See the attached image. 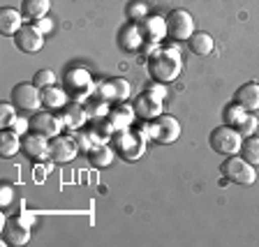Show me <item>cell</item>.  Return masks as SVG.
Here are the masks:
<instances>
[{"label": "cell", "instance_id": "cell-12", "mask_svg": "<svg viewBox=\"0 0 259 247\" xmlns=\"http://www.w3.org/2000/svg\"><path fill=\"white\" fill-rule=\"evenodd\" d=\"M76 153H79V143L72 136L58 134L51 139V157L56 162H72L76 157Z\"/></svg>", "mask_w": 259, "mask_h": 247}, {"label": "cell", "instance_id": "cell-18", "mask_svg": "<svg viewBox=\"0 0 259 247\" xmlns=\"http://www.w3.org/2000/svg\"><path fill=\"white\" fill-rule=\"evenodd\" d=\"M236 104H241L248 111H257L259 109V83H245V86L238 88Z\"/></svg>", "mask_w": 259, "mask_h": 247}, {"label": "cell", "instance_id": "cell-8", "mask_svg": "<svg viewBox=\"0 0 259 247\" xmlns=\"http://www.w3.org/2000/svg\"><path fill=\"white\" fill-rule=\"evenodd\" d=\"M116 148H118V153L125 157V160H139L146 151V139L139 134V132L123 129L120 136L116 139Z\"/></svg>", "mask_w": 259, "mask_h": 247}, {"label": "cell", "instance_id": "cell-34", "mask_svg": "<svg viewBox=\"0 0 259 247\" xmlns=\"http://www.w3.org/2000/svg\"><path fill=\"white\" fill-rule=\"evenodd\" d=\"M12 199H14V192H12L10 185H3V189H0V204L3 206H10Z\"/></svg>", "mask_w": 259, "mask_h": 247}, {"label": "cell", "instance_id": "cell-37", "mask_svg": "<svg viewBox=\"0 0 259 247\" xmlns=\"http://www.w3.org/2000/svg\"><path fill=\"white\" fill-rule=\"evenodd\" d=\"M254 136H259V127H257V132H254Z\"/></svg>", "mask_w": 259, "mask_h": 247}, {"label": "cell", "instance_id": "cell-9", "mask_svg": "<svg viewBox=\"0 0 259 247\" xmlns=\"http://www.w3.org/2000/svg\"><path fill=\"white\" fill-rule=\"evenodd\" d=\"M16 48L23 54H37L39 48L44 46V32L37 26H23L21 30L14 35Z\"/></svg>", "mask_w": 259, "mask_h": 247}, {"label": "cell", "instance_id": "cell-10", "mask_svg": "<svg viewBox=\"0 0 259 247\" xmlns=\"http://www.w3.org/2000/svg\"><path fill=\"white\" fill-rule=\"evenodd\" d=\"M65 88H67V92H79V95H91L93 90H95V86H93V79L91 74H88L86 70H70L67 74H65Z\"/></svg>", "mask_w": 259, "mask_h": 247}, {"label": "cell", "instance_id": "cell-26", "mask_svg": "<svg viewBox=\"0 0 259 247\" xmlns=\"http://www.w3.org/2000/svg\"><path fill=\"white\" fill-rule=\"evenodd\" d=\"M132 116H135V113H132V109H118V111H113L111 113V118H109V129H120V132H123L125 127H127L130 123H132Z\"/></svg>", "mask_w": 259, "mask_h": 247}, {"label": "cell", "instance_id": "cell-1", "mask_svg": "<svg viewBox=\"0 0 259 247\" xmlns=\"http://www.w3.org/2000/svg\"><path fill=\"white\" fill-rule=\"evenodd\" d=\"M148 72L160 83L176 81L178 74L183 72V58L178 54V48H160L157 54H153L151 63H148Z\"/></svg>", "mask_w": 259, "mask_h": 247}, {"label": "cell", "instance_id": "cell-2", "mask_svg": "<svg viewBox=\"0 0 259 247\" xmlns=\"http://www.w3.org/2000/svg\"><path fill=\"white\" fill-rule=\"evenodd\" d=\"M243 145V134L236 127H229V125H222V127L213 129L210 132V148L220 155H238Z\"/></svg>", "mask_w": 259, "mask_h": 247}, {"label": "cell", "instance_id": "cell-14", "mask_svg": "<svg viewBox=\"0 0 259 247\" xmlns=\"http://www.w3.org/2000/svg\"><path fill=\"white\" fill-rule=\"evenodd\" d=\"M23 28V12L14 7H3L0 10V32L7 37H14L16 32Z\"/></svg>", "mask_w": 259, "mask_h": 247}, {"label": "cell", "instance_id": "cell-30", "mask_svg": "<svg viewBox=\"0 0 259 247\" xmlns=\"http://www.w3.org/2000/svg\"><path fill=\"white\" fill-rule=\"evenodd\" d=\"M257 127H259V120H257V116H252V113H248V116H245V120H243L241 125H238V132H241L243 136H245V139H248V136H254V132H257Z\"/></svg>", "mask_w": 259, "mask_h": 247}, {"label": "cell", "instance_id": "cell-21", "mask_svg": "<svg viewBox=\"0 0 259 247\" xmlns=\"http://www.w3.org/2000/svg\"><path fill=\"white\" fill-rule=\"evenodd\" d=\"M135 111L139 113V116H144V118H157V116H162V102H157V100H153L148 92L146 95H141L139 100H137V104H135Z\"/></svg>", "mask_w": 259, "mask_h": 247}, {"label": "cell", "instance_id": "cell-29", "mask_svg": "<svg viewBox=\"0 0 259 247\" xmlns=\"http://www.w3.org/2000/svg\"><path fill=\"white\" fill-rule=\"evenodd\" d=\"M56 81H58L56 72L39 70V72H35V79H32V83H35L37 88H49V86H56Z\"/></svg>", "mask_w": 259, "mask_h": 247}, {"label": "cell", "instance_id": "cell-19", "mask_svg": "<svg viewBox=\"0 0 259 247\" xmlns=\"http://www.w3.org/2000/svg\"><path fill=\"white\" fill-rule=\"evenodd\" d=\"M144 44H146V37L141 32V26H127L120 32V46L125 51H139Z\"/></svg>", "mask_w": 259, "mask_h": 247}, {"label": "cell", "instance_id": "cell-31", "mask_svg": "<svg viewBox=\"0 0 259 247\" xmlns=\"http://www.w3.org/2000/svg\"><path fill=\"white\" fill-rule=\"evenodd\" d=\"M113 100H118V102H123V100H127L130 97V83L125 79H113Z\"/></svg>", "mask_w": 259, "mask_h": 247}, {"label": "cell", "instance_id": "cell-7", "mask_svg": "<svg viewBox=\"0 0 259 247\" xmlns=\"http://www.w3.org/2000/svg\"><path fill=\"white\" fill-rule=\"evenodd\" d=\"M181 136V125L174 116H157L151 125V139L157 143H174Z\"/></svg>", "mask_w": 259, "mask_h": 247}, {"label": "cell", "instance_id": "cell-15", "mask_svg": "<svg viewBox=\"0 0 259 247\" xmlns=\"http://www.w3.org/2000/svg\"><path fill=\"white\" fill-rule=\"evenodd\" d=\"M3 231H5V240L10 245H26L28 238H30V229H28L26 222H21V217L19 220H7Z\"/></svg>", "mask_w": 259, "mask_h": 247}, {"label": "cell", "instance_id": "cell-32", "mask_svg": "<svg viewBox=\"0 0 259 247\" xmlns=\"http://www.w3.org/2000/svg\"><path fill=\"white\" fill-rule=\"evenodd\" d=\"M127 14L132 16V19H137V21H144L146 16H148V5H146L144 0H137V3H132V5L127 7Z\"/></svg>", "mask_w": 259, "mask_h": 247}, {"label": "cell", "instance_id": "cell-11", "mask_svg": "<svg viewBox=\"0 0 259 247\" xmlns=\"http://www.w3.org/2000/svg\"><path fill=\"white\" fill-rule=\"evenodd\" d=\"M23 153L35 162H44L47 157H51V143L47 141V136L32 132L23 139Z\"/></svg>", "mask_w": 259, "mask_h": 247}, {"label": "cell", "instance_id": "cell-20", "mask_svg": "<svg viewBox=\"0 0 259 247\" xmlns=\"http://www.w3.org/2000/svg\"><path fill=\"white\" fill-rule=\"evenodd\" d=\"M188 46L190 51H192L194 56H210V51H213V46H215V42H213V37H210L208 32H192V37L188 39Z\"/></svg>", "mask_w": 259, "mask_h": 247}, {"label": "cell", "instance_id": "cell-17", "mask_svg": "<svg viewBox=\"0 0 259 247\" xmlns=\"http://www.w3.org/2000/svg\"><path fill=\"white\" fill-rule=\"evenodd\" d=\"M42 100H44V107L49 109H65L70 104V95H67V88H56V86H49L42 88Z\"/></svg>", "mask_w": 259, "mask_h": 247}, {"label": "cell", "instance_id": "cell-27", "mask_svg": "<svg viewBox=\"0 0 259 247\" xmlns=\"http://www.w3.org/2000/svg\"><path fill=\"white\" fill-rule=\"evenodd\" d=\"M245 116H248V109H243L241 104H232V107L225 109V125L238 127V125L245 120Z\"/></svg>", "mask_w": 259, "mask_h": 247}, {"label": "cell", "instance_id": "cell-5", "mask_svg": "<svg viewBox=\"0 0 259 247\" xmlns=\"http://www.w3.org/2000/svg\"><path fill=\"white\" fill-rule=\"evenodd\" d=\"M12 102L16 104V109H21V111H39L44 100L35 83H19L12 90Z\"/></svg>", "mask_w": 259, "mask_h": 247}, {"label": "cell", "instance_id": "cell-33", "mask_svg": "<svg viewBox=\"0 0 259 247\" xmlns=\"http://www.w3.org/2000/svg\"><path fill=\"white\" fill-rule=\"evenodd\" d=\"M148 95H151L153 100H157V102H162V100H164V95H167V90H164V83H160V81H157L155 86L148 88Z\"/></svg>", "mask_w": 259, "mask_h": 247}, {"label": "cell", "instance_id": "cell-35", "mask_svg": "<svg viewBox=\"0 0 259 247\" xmlns=\"http://www.w3.org/2000/svg\"><path fill=\"white\" fill-rule=\"evenodd\" d=\"M35 26H37L39 30L44 32V35H47V32H51V30H54V21H51V19H47V16H42V19H37V21H35Z\"/></svg>", "mask_w": 259, "mask_h": 247}, {"label": "cell", "instance_id": "cell-4", "mask_svg": "<svg viewBox=\"0 0 259 247\" xmlns=\"http://www.w3.org/2000/svg\"><path fill=\"white\" fill-rule=\"evenodd\" d=\"M167 30L169 37L183 42V39H190L194 32V19L188 10H174L169 12L167 16Z\"/></svg>", "mask_w": 259, "mask_h": 247}, {"label": "cell", "instance_id": "cell-28", "mask_svg": "<svg viewBox=\"0 0 259 247\" xmlns=\"http://www.w3.org/2000/svg\"><path fill=\"white\" fill-rule=\"evenodd\" d=\"M16 104L12 102V104H7V102H3L0 104V127L3 129H12V125L16 123Z\"/></svg>", "mask_w": 259, "mask_h": 247}, {"label": "cell", "instance_id": "cell-25", "mask_svg": "<svg viewBox=\"0 0 259 247\" xmlns=\"http://www.w3.org/2000/svg\"><path fill=\"white\" fill-rule=\"evenodd\" d=\"M241 157L248 160L252 167H259V136H248L241 145Z\"/></svg>", "mask_w": 259, "mask_h": 247}, {"label": "cell", "instance_id": "cell-3", "mask_svg": "<svg viewBox=\"0 0 259 247\" xmlns=\"http://www.w3.org/2000/svg\"><path fill=\"white\" fill-rule=\"evenodd\" d=\"M222 176L236 185H254V180H257V169H254L248 160H243V157L229 155L225 160V164H222Z\"/></svg>", "mask_w": 259, "mask_h": 247}, {"label": "cell", "instance_id": "cell-36", "mask_svg": "<svg viewBox=\"0 0 259 247\" xmlns=\"http://www.w3.org/2000/svg\"><path fill=\"white\" fill-rule=\"evenodd\" d=\"M28 127H30V120H23V118H16V123L12 125V129H14L16 134H26Z\"/></svg>", "mask_w": 259, "mask_h": 247}, {"label": "cell", "instance_id": "cell-24", "mask_svg": "<svg viewBox=\"0 0 259 247\" xmlns=\"http://www.w3.org/2000/svg\"><path fill=\"white\" fill-rule=\"evenodd\" d=\"M91 162H93V167L97 169H104L109 167L113 162V148L107 143H97L91 148Z\"/></svg>", "mask_w": 259, "mask_h": 247}, {"label": "cell", "instance_id": "cell-22", "mask_svg": "<svg viewBox=\"0 0 259 247\" xmlns=\"http://www.w3.org/2000/svg\"><path fill=\"white\" fill-rule=\"evenodd\" d=\"M49 10H51V0H23V5H21L23 16H26V19H32V21L47 16Z\"/></svg>", "mask_w": 259, "mask_h": 247}, {"label": "cell", "instance_id": "cell-23", "mask_svg": "<svg viewBox=\"0 0 259 247\" xmlns=\"http://www.w3.org/2000/svg\"><path fill=\"white\" fill-rule=\"evenodd\" d=\"M21 148H23L21 139H19V134H16L14 129H5V132L0 134V153H3V157L16 155Z\"/></svg>", "mask_w": 259, "mask_h": 247}, {"label": "cell", "instance_id": "cell-13", "mask_svg": "<svg viewBox=\"0 0 259 247\" xmlns=\"http://www.w3.org/2000/svg\"><path fill=\"white\" fill-rule=\"evenodd\" d=\"M141 32H144L146 42H162V39L169 35L167 30V19L164 16H146L144 21H141Z\"/></svg>", "mask_w": 259, "mask_h": 247}, {"label": "cell", "instance_id": "cell-6", "mask_svg": "<svg viewBox=\"0 0 259 247\" xmlns=\"http://www.w3.org/2000/svg\"><path fill=\"white\" fill-rule=\"evenodd\" d=\"M63 127H65L63 116H56V113H49V111H35L30 118V129L47 136V139L58 136L63 132Z\"/></svg>", "mask_w": 259, "mask_h": 247}, {"label": "cell", "instance_id": "cell-16", "mask_svg": "<svg viewBox=\"0 0 259 247\" xmlns=\"http://www.w3.org/2000/svg\"><path fill=\"white\" fill-rule=\"evenodd\" d=\"M88 120V111L81 102H70L63 109V123L67 129H81Z\"/></svg>", "mask_w": 259, "mask_h": 247}]
</instances>
